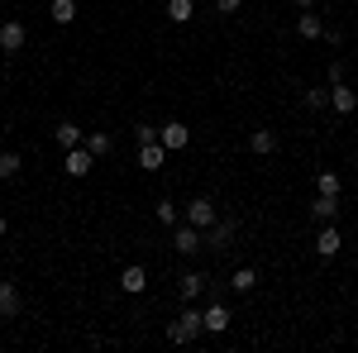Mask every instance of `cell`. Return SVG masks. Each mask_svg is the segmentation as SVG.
Instances as JSON below:
<instances>
[{
  "mask_svg": "<svg viewBox=\"0 0 358 353\" xmlns=\"http://www.w3.org/2000/svg\"><path fill=\"white\" fill-rule=\"evenodd\" d=\"M201 329H206V310L187 305V310H182V315H177L172 325H167V339H172V344H192Z\"/></svg>",
  "mask_w": 358,
  "mask_h": 353,
  "instance_id": "obj_1",
  "label": "cell"
},
{
  "mask_svg": "<svg viewBox=\"0 0 358 353\" xmlns=\"http://www.w3.org/2000/svg\"><path fill=\"white\" fill-rule=\"evenodd\" d=\"M91 167H96V153H91L86 143L67 148V163H62V172H67V177H91Z\"/></svg>",
  "mask_w": 358,
  "mask_h": 353,
  "instance_id": "obj_2",
  "label": "cell"
},
{
  "mask_svg": "<svg viewBox=\"0 0 358 353\" xmlns=\"http://www.w3.org/2000/svg\"><path fill=\"white\" fill-rule=\"evenodd\" d=\"M234 234H239V219H215V224L206 229V244L215 248V253H224V248L234 244Z\"/></svg>",
  "mask_w": 358,
  "mask_h": 353,
  "instance_id": "obj_3",
  "label": "cell"
},
{
  "mask_svg": "<svg viewBox=\"0 0 358 353\" xmlns=\"http://www.w3.org/2000/svg\"><path fill=\"white\" fill-rule=\"evenodd\" d=\"M158 143H163L167 153H182V148L192 143V129H187V124H177V120H167L163 129H158Z\"/></svg>",
  "mask_w": 358,
  "mask_h": 353,
  "instance_id": "obj_4",
  "label": "cell"
},
{
  "mask_svg": "<svg viewBox=\"0 0 358 353\" xmlns=\"http://www.w3.org/2000/svg\"><path fill=\"white\" fill-rule=\"evenodd\" d=\"M215 201H206V196H201V201H192V206H187V224H196V229H201V234H206V229H210V224H215Z\"/></svg>",
  "mask_w": 358,
  "mask_h": 353,
  "instance_id": "obj_5",
  "label": "cell"
},
{
  "mask_svg": "<svg viewBox=\"0 0 358 353\" xmlns=\"http://www.w3.org/2000/svg\"><path fill=\"white\" fill-rule=\"evenodd\" d=\"M24 24H20V20H5V24H0V53H20V48H24Z\"/></svg>",
  "mask_w": 358,
  "mask_h": 353,
  "instance_id": "obj_6",
  "label": "cell"
},
{
  "mask_svg": "<svg viewBox=\"0 0 358 353\" xmlns=\"http://www.w3.org/2000/svg\"><path fill=\"white\" fill-rule=\"evenodd\" d=\"M248 148H253L258 158H273L277 148H282V138H277V129H253V134H248Z\"/></svg>",
  "mask_w": 358,
  "mask_h": 353,
  "instance_id": "obj_7",
  "label": "cell"
},
{
  "mask_svg": "<svg viewBox=\"0 0 358 353\" xmlns=\"http://www.w3.org/2000/svg\"><path fill=\"white\" fill-rule=\"evenodd\" d=\"M120 287H124L129 296H138V291H148V268H143V263H129V268L120 272Z\"/></svg>",
  "mask_w": 358,
  "mask_h": 353,
  "instance_id": "obj_8",
  "label": "cell"
},
{
  "mask_svg": "<svg viewBox=\"0 0 358 353\" xmlns=\"http://www.w3.org/2000/svg\"><path fill=\"white\" fill-rule=\"evenodd\" d=\"M339 248H344V234H339L334 224H320V239H315V253H320V258H334Z\"/></svg>",
  "mask_w": 358,
  "mask_h": 353,
  "instance_id": "obj_9",
  "label": "cell"
},
{
  "mask_svg": "<svg viewBox=\"0 0 358 353\" xmlns=\"http://www.w3.org/2000/svg\"><path fill=\"white\" fill-rule=\"evenodd\" d=\"M330 106L339 110V115H354V110H358V91H354V86H344V82L330 86Z\"/></svg>",
  "mask_w": 358,
  "mask_h": 353,
  "instance_id": "obj_10",
  "label": "cell"
},
{
  "mask_svg": "<svg viewBox=\"0 0 358 353\" xmlns=\"http://www.w3.org/2000/svg\"><path fill=\"white\" fill-rule=\"evenodd\" d=\"M167 163V148L153 138V143H138V167H148V172H158Z\"/></svg>",
  "mask_w": 358,
  "mask_h": 353,
  "instance_id": "obj_11",
  "label": "cell"
},
{
  "mask_svg": "<svg viewBox=\"0 0 358 353\" xmlns=\"http://www.w3.org/2000/svg\"><path fill=\"white\" fill-rule=\"evenodd\" d=\"M334 215H339V196H320V191H315V206H310V219H315V224H330Z\"/></svg>",
  "mask_w": 358,
  "mask_h": 353,
  "instance_id": "obj_12",
  "label": "cell"
},
{
  "mask_svg": "<svg viewBox=\"0 0 358 353\" xmlns=\"http://www.w3.org/2000/svg\"><path fill=\"white\" fill-rule=\"evenodd\" d=\"M229 320H234V315H229V305H220V301H215V305H206V334H224Z\"/></svg>",
  "mask_w": 358,
  "mask_h": 353,
  "instance_id": "obj_13",
  "label": "cell"
},
{
  "mask_svg": "<svg viewBox=\"0 0 358 353\" xmlns=\"http://www.w3.org/2000/svg\"><path fill=\"white\" fill-rule=\"evenodd\" d=\"M296 34L315 43V38H325V20H320L315 10H301V20H296Z\"/></svg>",
  "mask_w": 358,
  "mask_h": 353,
  "instance_id": "obj_14",
  "label": "cell"
},
{
  "mask_svg": "<svg viewBox=\"0 0 358 353\" xmlns=\"http://www.w3.org/2000/svg\"><path fill=\"white\" fill-rule=\"evenodd\" d=\"M172 248H177V253H187V258H192L196 248H201V229H196V224H182V229H177V234H172Z\"/></svg>",
  "mask_w": 358,
  "mask_h": 353,
  "instance_id": "obj_15",
  "label": "cell"
},
{
  "mask_svg": "<svg viewBox=\"0 0 358 353\" xmlns=\"http://www.w3.org/2000/svg\"><path fill=\"white\" fill-rule=\"evenodd\" d=\"M53 138H57V148H77V143H86V134L72 124V120H62V124L53 129Z\"/></svg>",
  "mask_w": 358,
  "mask_h": 353,
  "instance_id": "obj_16",
  "label": "cell"
},
{
  "mask_svg": "<svg viewBox=\"0 0 358 353\" xmlns=\"http://www.w3.org/2000/svg\"><path fill=\"white\" fill-rule=\"evenodd\" d=\"M86 148H91L96 158H110V153H115V138L106 134V129H91V134H86Z\"/></svg>",
  "mask_w": 358,
  "mask_h": 353,
  "instance_id": "obj_17",
  "label": "cell"
},
{
  "mask_svg": "<svg viewBox=\"0 0 358 353\" xmlns=\"http://www.w3.org/2000/svg\"><path fill=\"white\" fill-rule=\"evenodd\" d=\"M167 20H172V24H192L196 5H192V0H167Z\"/></svg>",
  "mask_w": 358,
  "mask_h": 353,
  "instance_id": "obj_18",
  "label": "cell"
},
{
  "mask_svg": "<svg viewBox=\"0 0 358 353\" xmlns=\"http://www.w3.org/2000/svg\"><path fill=\"white\" fill-rule=\"evenodd\" d=\"M0 315H5V320L20 315V291H15V282H0Z\"/></svg>",
  "mask_w": 358,
  "mask_h": 353,
  "instance_id": "obj_19",
  "label": "cell"
},
{
  "mask_svg": "<svg viewBox=\"0 0 358 353\" xmlns=\"http://www.w3.org/2000/svg\"><path fill=\"white\" fill-rule=\"evenodd\" d=\"M229 287H234V291L244 296V291H253V287H258V272H253V268H234V277H229Z\"/></svg>",
  "mask_w": 358,
  "mask_h": 353,
  "instance_id": "obj_20",
  "label": "cell"
},
{
  "mask_svg": "<svg viewBox=\"0 0 358 353\" xmlns=\"http://www.w3.org/2000/svg\"><path fill=\"white\" fill-rule=\"evenodd\" d=\"M201 291H206V272H187L182 277V301H196Z\"/></svg>",
  "mask_w": 358,
  "mask_h": 353,
  "instance_id": "obj_21",
  "label": "cell"
},
{
  "mask_svg": "<svg viewBox=\"0 0 358 353\" xmlns=\"http://www.w3.org/2000/svg\"><path fill=\"white\" fill-rule=\"evenodd\" d=\"M315 191H320V196H339V191H344L339 172H315Z\"/></svg>",
  "mask_w": 358,
  "mask_h": 353,
  "instance_id": "obj_22",
  "label": "cell"
},
{
  "mask_svg": "<svg viewBox=\"0 0 358 353\" xmlns=\"http://www.w3.org/2000/svg\"><path fill=\"white\" fill-rule=\"evenodd\" d=\"M77 20V0H53V24H72Z\"/></svg>",
  "mask_w": 358,
  "mask_h": 353,
  "instance_id": "obj_23",
  "label": "cell"
},
{
  "mask_svg": "<svg viewBox=\"0 0 358 353\" xmlns=\"http://www.w3.org/2000/svg\"><path fill=\"white\" fill-rule=\"evenodd\" d=\"M20 153H0V182H15V177H20Z\"/></svg>",
  "mask_w": 358,
  "mask_h": 353,
  "instance_id": "obj_24",
  "label": "cell"
},
{
  "mask_svg": "<svg viewBox=\"0 0 358 353\" xmlns=\"http://www.w3.org/2000/svg\"><path fill=\"white\" fill-rule=\"evenodd\" d=\"M301 106H306V110H325V106H330V91H306Z\"/></svg>",
  "mask_w": 358,
  "mask_h": 353,
  "instance_id": "obj_25",
  "label": "cell"
},
{
  "mask_svg": "<svg viewBox=\"0 0 358 353\" xmlns=\"http://www.w3.org/2000/svg\"><path fill=\"white\" fill-rule=\"evenodd\" d=\"M158 224H167V229L177 224V206L172 201H158Z\"/></svg>",
  "mask_w": 358,
  "mask_h": 353,
  "instance_id": "obj_26",
  "label": "cell"
},
{
  "mask_svg": "<svg viewBox=\"0 0 358 353\" xmlns=\"http://www.w3.org/2000/svg\"><path fill=\"white\" fill-rule=\"evenodd\" d=\"M134 138H138V143H153V138H158V129H153V124H138Z\"/></svg>",
  "mask_w": 358,
  "mask_h": 353,
  "instance_id": "obj_27",
  "label": "cell"
},
{
  "mask_svg": "<svg viewBox=\"0 0 358 353\" xmlns=\"http://www.w3.org/2000/svg\"><path fill=\"white\" fill-rule=\"evenodd\" d=\"M239 5H244V0H215V10H220V15H234Z\"/></svg>",
  "mask_w": 358,
  "mask_h": 353,
  "instance_id": "obj_28",
  "label": "cell"
},
{
  "mask_svg": "<svg viewBox=\"0 0 358 353\" xmlns=\"http://www.w3.org/2000/svg\"><path fill=\"white\" fill-rule=\"evenodd\" d=\"M5 229H10V219H5V210H0V239H5Z\"/></svg>",
  "mask_w": 358,
  "mask_h": 353,
  "instance_id": "obj_29",
  "label": "cell"
},
{
  "mask_svg": "<svg viewBox=\"0 0 358 353\" xmlns=\"http://www.w3.org/2000/svg\"><path fill=\"white\" fill-rule=\"evenodd\" d=\"M296 10H315V0H296Z\"/></svg>",
  "mask_w": 358,
  "mask_h": 353,
  "instance_id": "obj_30",
  "label": "cell"
},
{
  "mask_svg": "<svg viewBox=\"0 0 358 353\" xmlns=\"http://www.w3.org/2000/svg\"><path fill=\"white\" fill-rule=\"evenodd\" d=\"M0 272H5V263H0Z\"/></svg>",
  "mask_w": 358,
  "mask_h": 353,
  "instance_id": "obj_31",
  "label": "cell"
},
{
  "mask_svg": "<svg viewBox=\"0 0 358 353\" xmlns=\"http://www.w3.org/2000/svg\"><path fill=\"white\" fill-rule=\"evenodd\" d=\"M0 5H5V0H0Z\"/></svg>",
  "mask_w": 358,
  "mask_h": 353,
  "instance_id": "obj_32",
  "label": "cell"
}]
</instances>
